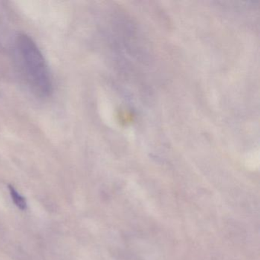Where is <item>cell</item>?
<instances>
[{"instance_id":"cell-1","label":"cell","mask_w":260,"mask_h":260,"mask_svg":"<svg viewBox=\"0 0 260 260\" xmlns=\"http://www.w3.org/2000/svg\"><path fill=\"white\" fill-rule=\"evenodd\" d=\"M17 49L30 86L39 95H48L52 86L51 76L39 48L29 38L20 36L18 37Z\"/></svg>"},{"instance_id":"cell-2","label":"cell","mask_w":260,"mask_h":260,"mask_svg":"<svg viewBox=\"0 0 260 260\" xmlns=\"http://www.w3.org/2000/svg\"><path fill=\"white\" fill-rule=\"evenodd\" d=\"M9 188H10L12 199H13V201L14 202V203L16 204V206L20 208L21 210L26 209L27 202L25 198L21 196V194L15 189L14 187L12 186V185H10Z\"/></svg>"}]
</instances>
